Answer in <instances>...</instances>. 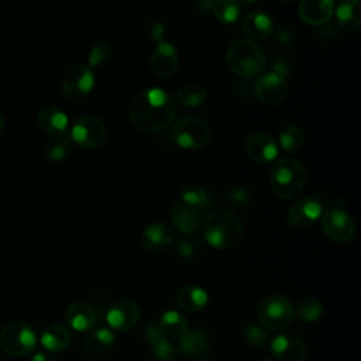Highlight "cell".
Wrapping results in <instances>:
<instances>
[{
	"label": "cell",
	"mask_w": 361,
	"mask_h": 361,
	"mask_svg": "<svg viewBox=\"0 0 361 361\" xmlns=\"http://www.w3.org/2000/svg\"><path fill=\"white\" fill-rule=\"evenodd\" d=\"M261 361H274V358H271V357H264Z\"/></svg>",
	"instance_id": "44"
},
{
	"label": "cell",
	"mask_w": 361,
	"mask_h": 361,
	"mask_svg": "<svg viewBox=\"0 0 361 361\" xmlns=\"http://www.w3.org/2000/svg\"><path fill=\"white\" fill-rule=\"evenodd\" d=\"M140 316V307L134 300L121 299L111 305L106 314V320L113 330L128 331L138 323Z\"/></svg>",
	"instance_id": "14"
},
{
	"label": "cell",
	"mask_w": 361,
	"mask_h": 361,
	"mask_svg": "<svg viewBox=\"0 0 361 361\" xmlns=\"http://www.w3.org/2000/svg\"><path fill=\"white\" fill-rule=\"evenodd\" d=\"M257 0H235V3L240 6V7H244V6H251L254 4Z\"/></svg>",
	"instance_id": "42"
},
{
	"label": "cell",
	"mask_w": 361,
	"mask_h": 361,
	"mask_svg": "<svg viewBox=\"0 0 361 361\" xmlns=\"http://www.w3.org/2000/svg\"><path fill=\"white\" fill-rule=\"evenodd\" d=\"M145 31L152 39L159 42V41H162V35H164L165 30L159 21H157L155 18H148L145 21Z\"/></svg>",
	"instance_id": "38"
},
{
	"label": "cell",
	"mask_w": 361,
	"mask_h": 361,
	"mask_svg": "<svg viewBox=\"0 0 361 361\" xmlns=\"http://www.w3.org/2000/svg\"><path fill=\"white\" fill-rule=\"evenodd\" d=\"M202 231L210 247L216 250H231L241 241L244 227L234 212L214 210L203 220Z\"/></svg>",
	"instance_id": "2"
},
{
	"label": "cell",
	"mask_w": 361,
	"mask_h": 361,
	"mask_svg": "<svg viewBox=\"0 0 361 361\" xmlns=\"http://www.w3.org/2000/svg\"><path fill=\"white\" fill-rule=\"evenodd\" d=\"M336 17L343 30L358 31L361 25L360 0H341L340 4L337 6Z\"/></svg>",
	"instance_id": "29"
},
{
	"label": "cell",
	"mask_w": 361,
	"mask_h": 361,
	"mask_svg": "<svg viewBox=\"0 0 361 361\" xmlns=\"http://www.w3.org/2000/svg\"><path fill=\"white\" fill-rule=\"evenodd\" d=\"M34 329L24 322L7 323L0 330V350L11 357H25L37 347Z\"/></svg>",
	"instance_id": "6"
},
{
	"label": "cell",
	"mask_w": 361,
	"mask_h": 361,
	"mask_svg": "<svg viewBox=\"0 0 361 361\" xmlns=\"http://www.w3.org/2000/svg\"><path fill=\"white\" fill-rule=\"evenodd\" d=\"M227 66L233 73L244 79L257 78L267 65L264 51L251 39H237L226 52Z\"/></svg>",
	"instance_id": "3"
},
{
	"label": "cell",
	"mask_w": 361,
	"mask_h": 361,
	"mask_svg": "<svg viewBox=\"0 0 361 361\" xmlns=\"http://www.w3.org/2000/svg\"><path fill=\"white\" fill-rule=\"evenodd\" d=\"M4 117H3V114L0 113V137L3 135V133H4Z\"/></svg>",
	"instance_id": "43"
},
{
	"label": "cell",
	"mask_w": 361,
	"mask_h": 361,
	"mask_svg": "<svg viewBox=\"0 0 361 361\" xmlns=\"http://www.w3.org/2000/svg\"><path fill=\"white\" fill-rule=\"evenodd\" d=\"M179 66V55L175 47L169 42L159 41L149 58V68L152 73L161 79L172 76Z\"/></svg>",
	"instance_id": "15"
},
{
	"label": "cell",
	"mask_w": 361,
	"mask_h": 361,
	"mask_svg": "<svg viewBox=\"0 0 361 361\" xmlns=\"http://www.w3.org/2000/svg\"><path fill=\"white\" fill-rule=\"evenodd\" d=\"M180 197L183 203L195 207L199 212L206 210L210 204V196L207 190L202 185L195 182H186L182 185Z\"/></svg>",
	"instance_id": "30"
},
{
	"label": "cell",
	"mask_w": 361,
	"mask_h": 361,
	"mask_svg": "<svg viewBox=\"0 0 361 361\" xmlns=\"http://www.w3.org/2000/svg\"><path fill=\"white\" fill-rule=\"evenodd\" d=\"M68 116L54 106L42 107L37 114V126L38 128L52 137L65 135L68 130Z\"/></svg>",
	"instance_id": "21"
},
{
	"label": "cell",
	"mask_w": 361,
	"mask_h": 361,
	"mask_svg": "<svg viewBox=\"0 0 361 361\" xmlns=\"http://www.w3.org/2000/svg\"><path fill=\"white\" fill-rule=\"evenodd\" d=\"M175 302L182 310L189 313H196L203 310L207 306L209 295L206 289L197 285H186L176 290Z\"/></svg>",
	"instance_id": "24"
},
{
	"label": "cell",
	"mask_w": 361,
	"mask_h": 361,
	"mask_svg": "<svg viewBox=\"0 0 361 361\" xmlns=\"http://www.w3.org/2000/svg\"><path fill=\"white\" fill-rule=\"evenodd\" d=\"M71 140L83 148H97L107 140V127L104 121L96 116H82L72 126Z\"/></svg>",
	"instance_id": "8"
},
{
	"label": "cell",
	"mask_w": 361,
	"mask_h": 361,
	"mask_svg": "<svg viewBox=\"0 0 361 361\" xmlns=\"http://www.w3.org/2000/svg\"><path fill=\"white\" fill-rule=\"evenodd\" d=\"M228 200L233 203V204H238V206H244L250 202V193L244 189V188H240V186H235L230 190L228 193Z\"/></svg>",
	"instance_id": "39"
},
{
	"label": "cell",
	"mask_w": 361,
	"mask_h": 361,
	"mask_svg": "<svg viewBox=\"0 0 361 361\" xmlns=\"http://www.w3.org/2000/svg\"><path fill=\"white\" fill-rule=\"evenodd\" d=\"M173 238L175 234L172 227L162 221L148 224L141 234V243L144 248L151 252L165 251L173 243Z\"/></svg>",
	"instance_id": "17"
},
{
	"label": "cell",
	"mask_w": 361,
	"mask_h": 361,
	"mask_svg": "<svg viewBox=\"0 0 361 361\" xmlns=\"http://www.w3.org/2000/svg\"><path fill=\"white\" fill-rule=\"evenodd\" d=\"M257 316L267 331H283L295 319V306L285 295L271 293L258 305Z\"/></svg>",
	"instance_id": "5"
},
{
	"label": "cell",
	"mask_w": 361,
	"mask_h": 361,
	"mask_svg": "<svg viewBox=\"0 0 361 361\" xmlns=\"http://www.w3.org/2000/svg\"><path fill=\"white\" fill-rule=\"evenodd\" d=\"M94 85L92 69L83 63L71 65L62 75L61 90L69 100H79L86 97Z\"/></svg>",
	"instance_id": "9"
},
{
	"label": "cell",
	"mask_w": 361,
	"mask_h": 361,
	"mask_svg": "<svg viewBox=\"0 0 361 361\" xmlns=\"http://www.w3.org/2000/svg\"><path fill=\"white\" fill-rule=\"evenodd\" d=\"M306 182V169L300 161L285 157L272 164L269 169V183L275 195L281 199L296 197Z\"/></svg>",
	"instance_id": "4"
},
{
	"label": "cell",
	"mask_w": 361,
	"mask_h": 361,
	"mask_svg": "<svg viewBox=\"0 0 361 361\" xmlns=\"http://www.w3.org/2000/svg\"><path fill=\"white\" fill-rule=\"evenodd\" d=\"M254 92L261 103L267 106H278L288 94V85L283 76L275 72L262 73L254 85Z\"/></svg>",
	"instance_id": "13"
},
{
	"label": "cell",
	"mask_w": 361,
	"mask_h": 361,
	"mask_svg": "<svg viewBox=\"0 0 361 361\" xmlns=\"http://www.w3.org/2000/svg\"><path fill=\"white\" fill-rule=\"evenodd\" d=\"M245 154L257 164L272 162L279 151L276 140L267 133H254L245 140Z\"/></svg>",
	"instance_id": "16"
},
{
	"label": "cell",
	"mask_w": 361,
	"mask_h": 361,
	"mask_svg": "<svg viewBox=\"0 0 361 361\" xmlns=\"http://www.w3.org/2000/svg\"><path fill=\"white\" fill-rule=\"evenodd\" d=\"M278 147H281L286 154L299 152L305 144V134L302 128L296 124H286L278 137Z\"/></svg>",
	"instance_id": "31"
},
{
	"label": "cell",
	"mask_w": 361,
	"mask_h": 361,
	"mask_svg": "<svg viewBox=\"0 0 361 361\" xmlns=\"http://www.w3.org/2000/svg\"><path fill=\"white\" fill-rule=\"evenodd\" d=\"M176 103L164 89H145L131 100L128 116L141 133H158L169 127L176 117Z\"/></svg>",
	"instance_id": "1"
},
{
	"label": "cell",
	"mask_w": 361,
	"mask_h": 361,
	"mask_svg": "<svg viewBox=\"0 0 361 361\" xmlns=\"http://www.w3.org/2000/svg\"><path fill=\"white\" fill-rule=\"evenodd\" d=\"M171 137L180 148L200 149L210 140V128L196 117H185L175 123Z\"/></svg>",
	"instance_id": "7"
},
{
	"label": "cell",
	"mask_w": 361,
	"mask_h": 361,
	"mask_svg": "<svg viewBox=\"0 0 361 361\" xmlns=\"http://www.w3.org/2000/svg\"><path fill=\"white\" fill-rule=\"evenodd\" d=\"M66 323L76 331H89L96 324L94 309L86 302H73L65 312Z\"/></svg>",
	"instance_id": "23"
},
{
	"label": "cell",
	"mask_w": 361,
	"mask_h": 361,
	"mask_svg": "<svg viewBox=\"0 0 361 361\" xmlns=\"http://www.w3.org/2000/svg\"><path fill=\"white\" fill-rule=\"evenodd\" d=\"M245 343L252 348H262L268 343V331L258 323H248L243 330Z\"/></svg>",
	"instance_id": "36"
},
{
	"label": "cell",
	"mask_w": 361,
	"mask_h": 361,
	"mask_svg": "<svg viewBox=\"0 0 361 361\" xmlns=\"http://www.w3.org/2000/svg\"><path fill=\"white\" fill-rule=\"evenodd\" d=\"M323 305L314 298L302 299L295 307V314L306 323H314L323 316Z\"/></svg>",
	"instance_id": "33"
},
{
	"label": "cell",
	"mask_w": 361,
	"mask_h": 361,
	"mask_svg": "<svg viewBox=\"0 0 361 361\" xmlns=\"http://www.w3.org/2000/svg\"><path fill=\"white\" fill-rule=\"evenodd\" d=\"M271 353L278 361H303L307 354L305 340L292 331H282L271 343Z\"/></svg>",
	"instance_id": "11"
},
{
	"label": "cell",
	"mask_w": 361,
	"mask_h": 361,
	"mask_svg": "<svg viewBox=\"0 0 361 361\" xmlns=\"http://www.w3.org/2000/svg\"><path fill=\"white\" fill-rule=\"evenodd\" d=\"M158 329L161 333L166 337H175L180 338L183 334L189 331V322L188 319L179 313L178 310H166L164 312L158 322H157Z\"/></svg>",
	"instance_id": "28"
},
{
	"label": "cell",
	"mask_w": 361,
	"mask_h": 361,
	"mask_svg": "<svg viewBox=\"0 0 361 361\" xmlns=\"http://www.w3.org/2000/svg\"><path fill=\"white\" fill-rule=\"evenodd\" d=\"M31 361H55V358L48 353V351H44V350H39L37 353H34Z\"/></svg>",
	"instance_id": "41"
},
{
	"label": "cell",
	"mask_w": 361,
	"mask_h": 361,
	"mask_svg": "<svg viewBox=\"0 0 361 361\" xmlns=\"http://www.w3.org/2000/svg\"><path fill=\"white\" fill-rule=\"evenodd\" d=\"M179 254L183 257V258H189L190 255H193V247L188 243V241H180L179 245Z\"/></svg>",
	"instance_id": "40"
},
{
	"label": "cell",
	"mask_w": 361,
	"mask_h": 361,
	"mask_svg": "<svg viewBox=\"0 0 361 361\" xmlns=\"http://www.w3.org/2000/svg\"><path fill=\"white\" fill-rule=\"evenodd\" d=\"M212 10L214 18L221 24H233L240 16V6L235 0H216Z\"/></svg>",
	"instance_id": "35"
},
{
	"label": "cell",
	"mask_w": 361,
	"mask_h": 361,
	"mask_svg": "<svg viewBox=\"0 0 361 361\" xmlns=\"http://www.w3.org/2000/svg\"><path fill=\"white\" fill-rule=\"evenodd\" d=\"M282 1H292V0H282Z\"/></svg>",
	"instance_id": "46"
},
{
	"label": "cell",
	"mask_w": 361,
	"mask_h": 361,
	"mask_svg": "<svg viewBox=\"0 0 361 361\" xmlns=\"http://www.w3.org/2000/svg\"><path fill=\"white\" fill-rule=\"evenodd\" d=\"M144 337L151 348L154 361H176V347L161 333L157 323H149L144 329Z\"/></svg>",
	"instance_id": "18"
},
{
	"label": "cell",
	"mask_w": 361,
	"mask_h": 361,
	"mask_svg": "<svg viewBox=\"0 0 361 361\" xmlns=\"http://www.w3.org/2000/svg\"><path fill=\"white\" fill-rule=\"evenodd\" d=\"M179 350L186 357H200L213 347V338L207 330L193 329L179 338Z\"/></svg>",
	"instance_id": "20"
},
{
	"label": "cell",
	"mask_w": 361,
	"mask_h": 361,
	"mask_svg": "<svg viewBox=\"0 0 361 361\" xmlns=\"http://www.w3.org/2000/svg\"><path fill=\"white\" fill-rule=\"evenodd\" d=\"M241 28L251 41H262L271 35L274 24L268 14L262 11H251L243 18Z\"/></svg>",
	"instance_id": "25"
},
{
	"label": "cell",
	"mask_w": 361,
	"mask_h": 361,
	"mask_svg": "<svg viewBox=\"0 0 361 361\" xmlns=\"http://www.w3.org/2000/svg\"><path fill=\"white\" fill-rule=\"evenodd\" d=\"M71 148H72L71 138L66 135H59V137H54L51 141L47 142L44 152L47 159L52 162H59L69 155Z\"/></svg>",
	"instance_id": "34"
},
{
	"label": "cell",
	"mask_w": 361,
	"mask_h": 361,
	"mask_svg": "<svg viewBox=\"0 0 361 361\" xmlns=\"http://www.w3.org/2000/svg\"><path fill=\"white\" fill-rule=\"evenodd\" d=\"M192 361H210V360H206V358H196V360H192Z\"/></svg>",
	"instance_id": "45"
},
{
	"label": "cell",
	"mask_w": 361,
	"mask_h": 361,
	"mask_svg": "<svg viewBox=\"0 0 361 361\" xmlns=\"http://www.w3.org/2000/svg\"><path fill=\"white\" fill-rule=\"evenodd\" d=\"M39 343L48 353H61L68 348L71 334L68 329L61 324H49L41 331Z\"/></svg>",
	"instance_id": "27"
},
{
	"label": "cell",
	"mask_w": 361,
	"mask_h": 361,
	"mask_svg": "<svg viewBox=\"0 0 361 361\" xmlns=\"http://www.w3.org/2000/svg\"><path fill=\"white\" fill-rule=\"evenodd\" d=\"M323 233L336 243H350L357 234L354 220L341 209L333 207L322 214Z\"/></svg>",
	"instance_id": "10"
},
{
	"label": "cell",
	"mask_w": 361,
	"mask_h": 361,
	"mask_svg": "<svg viewBox=\"0 0 361 361\" xmlns=\"http://www.w3.org/2000/svg\"><path fill=\"white\" fill-rule=\"evenodd\" d=\"M116 343V336L113 330L109 327H97L92 330L83 340L82 347L86 354L90 355H102L104 353H109Z\"/></svg>",
	"instance_id": "26"
},
{
	"label": "cell",
	"mask_w": 361,
	"mask_h": 361,
	"mask_svg": "<svg viewBox=\"0 0 361 361\" xmlns=\"http://www.w3.org/2000/svg\"><path fill=\"white\" fill-rule=\"evenodd\" d=\"M299 17L310 25H322L330 20L334 13L333 0H300Z\"/></svg>",
	"instance_id": "19"
},
{
	"label": "cell",
	"mask_w": 361,
	"mask_h": 361,
	"mask_svg": "<svg viewBox=\"0 0 361 361\" xmlns=\"http://www.w3.org/2000/svg\"><path fill=\"white\" fill-rule=\"evenodd\" d=\"M206 96H207L206 89L199 83H185L176 92V97L179 103L186 107H197L203 104L206 100Z\"/></svg>",
	"instance_id": "32"
},
{
	"label": "cell",
	"mask_w": 361,
	"mask_h": 361,
	"mask_svg": "<svg viewBox=\"0 0 361 361\" xmlns=\"http://www.w3.org/2000/svg\"><path fill=\"white\" fill-rule=\"evenodd\" d=\"M111 56V45L107 41L96 42L89 51V68H100L106 65V62Z\"/></svg>",
	"instance_id": "37"
},
{
	"label": "cell",
	"mask_w": 361,
	"mask_h": 361,
	"mask_svg": "<svg viewBox=\"0 0 361 361\" xmlns=\"http://www.w3.org/2000/svg\"><path fill=\"white\" fill-rule=\"evenodd\" d=\"M169 219L172 226L182 234H193L202 226L200 212L183 202L171 209Z\"/></svg>",
	"instance_id": "22"
},
{
	"label": "cell",
	"mask_w": 361,
	"mask_h": 361,
	"mask_svg": "<svg viewBox=\"0 0 361 361\" xmlns=\"http://www.w3.org/2000/svg\"><path fill=\"white\" fill-rule=\"evenodd\" d=\"M323 214V204L316 196H306L295 202L286 214V221L293 228H306Z\"/></svg>",
	"instance_id": "12"
}]
</instances>
